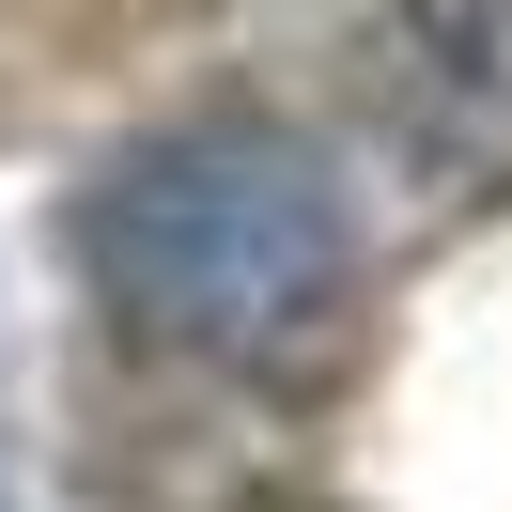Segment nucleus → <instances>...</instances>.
<instances>
[{
	"label": "nucleus",
	"instance_id": "nucleus-1",
	"mask_svg": "<svg viewBox=\"0 0 512 512\" xmlns=\"http://www.w3.org/2000/svg\"><path fill=\"white\" fill-rule=\"evenodd\" d=\"M78 264L171 357H295L357 280V218H342V171L295 125L218 109V125L140 140L78 202Z\"/></svg>",
	"mask_w": 512,
	"mask_h": 512
},
{
	"label": "nucleus",
	"instance_id": "nucleus-2",
	"mask_svg": "<svg viewBox=\"0 0 512 512\" xmlns=\"http://www.w3.org/2000/svg\"><path fill=\"white\" fill-rule=\"evenodd\" d=\"M0 512H16V497H0Z\"/></svg>",
	"mask_w": 512,
	"mask_h": 512
}]
</instances>
